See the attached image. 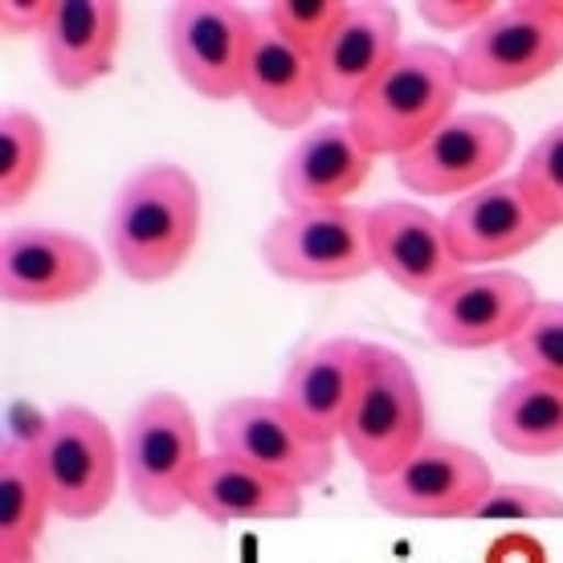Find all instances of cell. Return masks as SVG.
Here are the masks:
<instances>
[{"label":"cell","instance_id":"1","mask_svg":"<svg viewBox=\"0 0 563 563\" xmlns=\"http://www.w3.org/2000/svg\"><path fill=\"white\" fill-rule=\"evenodd\" d=\"M200 238V188L180 164H147L119 188L107 221L114 266L131 282H168Z\"/></svg>","mask_w":563,"mask_h":563},{"label":"cell","instance_id":"2","mask_svg":"<svg viewBox=\"0 0 563 563\" xmlns=\"http://www.w3.org/2000/svg\"><path fill=\"white\" fill-rule=\"evenodd\" d=\"M457 95V62L445 45H405L347 111V128L372 159H400L450 119Z\"/></svg>","mask_w":563,"mask_h":563},{"label":"cell","instance_id":"3","mask_svg":"<svg viewBox=\"0 0 563 563\" xmlns=\"http://www.w3.org/2000/svg\"><path fill=\"white\" fill-rule=\"evenodd\" d=\"M457 82L470 95H507L548 78L563 66V4L560 0H519L498 4L474 33H465Z\"/></svg>","mask_w":563,"mask_h":563},{"label":"cell","instance_id":"4","mask_svg":"<svg viewBox=\"0 0 563 563\" xmlns=\"http://www.w3.org/2000/svg\"><path fill=\"white\" fill-rule=\"evenodd\" d=\"M429 441V417L417 372L393 347L364 343V376L355 396L352 421L343 429V445L352 453L364 478L388 474Z\"/></svg>","mask_w":563,"mask_h":563},{"label":"cell","instance_id":"5","mask_svg":"<svg viewBox=\"0 0 563 563\" xmlns=\"http://www.w3.org/2000/svg\"><path fill=\"white\" fill-rule=\"evenodd\" d=\"M200 429L176 393L140 400L123 429V474L135 507L152 519H172L188 507V482L200 465Z\"/></svg>","mask_w":563,"mask_h":563},{"label":"cell","instance_id":"6","mask_svg":"<svg viewBox=\"0 0 563 563\" xmlns=\"http://www.w3.org/2000/svg\"><path fill=\"white\" fill-rule=\"evenodd\" d=\"M33 441H37L54 515L86 522L111 507L119 470H123V450L114 445L102 417H95L82 405H66L37 429Z\"/></svg>","mask_w":563,"mask_h":563},{"label":"cell","instance_id":"7","mask_svg":"<svg viewBox=\"0 0 563 563\" xmlns=\"http://www.w3.org/2000/svg\"><path fill=\"white\" fill-rule=\"evenodd\" d=\"M262 266L274 278L302 286L364 278L367 269H376L367 241V212L352 205L286 212L262 238Z\"/></svg>","mask_w":563,"mask_h":563},{"label":"cell","instance_id":"8","mask_svg":"<svg viewBox=\"0 0 563 563\" xmlns=\"http://www.w3.org/2000/svg\"><path fill=\"white\" fill-rule=\"evenodd\" d=\"M490 486L494 470L482 453L429 437L409 462L367 478V498L396 519H470Z\"/></svg>","mask_w":563,"mask_h":563},{"label":"cell","instance_id":"9","mask_svg":"<svg viewBox=\"0 0 563 563\" xmlns=\"http://www.w3.org/2000/svg\"><path fill=\"white\" fill-rule=\"evenodd\" d=\"M515 155V128L486 111L450 114L441 128L396 159L400 184L417 197H465L494 184Z\"/></svg>","mask_w":563,"mask_h":563},{"label":"cell","instance_id":"10","mask_svg":"<svg viewBox=\"0 0 563 563\" xmlns=\"http://www.w3.org/2000/svg\"><path fill=\"white\" fill-rule=\"evenodd\" d=\"M212 445L225 457H238L245 465H257L274 478L290 482L307 490L323 482L335 470L331 441L310 437L290 412L278 405V396H241L229 400L225 409L212 417Z\"/></svg>","mask_w":563,"mask_h":563},{"label":"cell","instance_id":"11","mask_svg":"<svg viewBox=\"0 0 563 563\" xmlns=\"http://www.w3.org/2000/svg\"><path fill=\"white\" fill-rule=\"evenodd\" d=\"M536 286L510 269H465L441 295L424 302V331L453 352H482L519 335L536 314Z\"/></svg>","mask_w":563,"mask_h":563},{"label":"cell","instance_id":"12","mask_svg":"<svg viewBox=\"0 0 563 563\" xmlns=\"http://www.w3.org/2000/svg\"><path fill=\"white\" fill-rule=\"evenodd\" d=\"M257 16L225 0H188L168 13V57L209 102L241 99Z\"/></svg>","mask_w":563,"mask_h":563},{"label":"cell","instance_id":"13","mask_svg":"<svg viewBox=\"0 0 563 563\" xmlns=\"http://www.w3.org/2000/svg\"><path fill=\"white\" fill-rule=\"evenodd\" d=\"M102 282V254L78 233L9 229L0 241V295L16 307H57Z\"/></svg>","mask_w":563,"mask_h":563},{"label":"cell","instance_id":"14","mask_svg":"<svg viewBox=\"0 0 563 563\" xmlns=\"http://www.w3.org/2000/svg\"><path fill=\"white\" fill-rule=\"evenodd\" d=\"M367 241L384 278L424 302L465 274L450 250L445 221L409 200H384L367 212Z\"/></svg>","mask_w":563,"mask_h":563},{"label":"cell","instance_id":"15","mask_svg":"<svg viewBox=\"0 0 563 563\" xmlns=\"http://www.w3.org/2000/svg\"><path fill=\"white\" fill-rule=\"evenodd\" d=\"M551 229L527 205L519 180H503V176L457 197V205L445 212V238L462 269L510 262L539 245Z\"/></svg>","mask_w":563,"mask_h":563},{"label":"cell","instance_id":"16","mask_svg":"<svg viewBox=\"0 0 563 563\" xmlns=\"http://www.w3.org/2000/svg\"><path fill=\"white\" fill-rule=\"evenodd\" d=\"M400 49V13L393 4H347L343 21L314 57L319 102L347 114Z\"/></svg>","mask_w":563,"mask_h":563},{"label":"cell","instance_id":"17","mask_svg":"<svg viewBox=\"0 0 563 563\" xmlns=\"http://www.w3.org/2000/svg\"><path fill=\"white\" fill-rule=\"evenodd\" d=\"M360 376H364V343L360 339H323L290 364L278 388V405L310 437L335 441L352 421Z\"/></svg>","mask_w":563,"mask_h":563},{"label":"cell","instance_id":"18","mask_svg":"<svg viewBox=\"0 0 563 563\" xmlns=\"http://www.w3.org/2000/svg\"><path fill=\"white\" fill-rule=\"evenodd\" d=\"M376 168V159L360 147L347 119H331L323 128H310L286 152L278 172V192L286 212H310L347 205Z\"/></svg>","mask_w":563,"mask_h":563},{"label":"cell","instance_id":"19","mask_svg":"<svg viewBox=\"0 0 563 563\" xmlns=\"http://www.w3.org/2000/svg\"><path fill=\"white\" fill-rule=\"evenodd\" d=\"M241 99L266 119L269 128L298 131L307 128L319 102V74L307 54H298L295 45H286L266 25V16H257L254 45H250V62H245V86Z\"/></svg>","mask_w":563,"mask_h":563},{"label":"cell","instance_id":"20","mask_svg":"<svg viewBox=\"0 0 563 563\" xmlns=\"http://www.w3.org/2000/svg\"><path fill=\"white\" fill-rule=\"evenodd\" d=\"M188 507L217 527L254 519H295L302 515V490L238 457L205 453L188 482Z\"/></svg>","mask_w":563,"mask_h":563},{"label":"cell","instance_id":"21","mask_svg":"<svg viewBox=\"0 0 563 563\" xmlns=\"http://www.w3.org/2000/svg\"><path fill=\"white\" fill-rule=\"evenodd\" d=\"M123 9L114 0H57V16L42 37L45 70L62 90H86L114 70Z\"/></svg>","mask_w":563,"mask_h":563},{"label":"cell","instance_id":"22","mask_svg":"<svg viewBox=\"0 0 563 563\" xmlns=\"http://www.w3.org/2000/svg\"><path fill=\"white\" fill-rule=\"evenodd\" d=\"M490 437L519 457L563 453V384L543 376L510 380L490 405Z\"/></svg>","mask_w":563,"mask_h":563},{"label":"cell","instance_id":"23","mask_svg":"<svg viewBox=\"0 0 563 563\" xmlns=\"http://www.w3.org/2000/svg\"><path fill=\"white\" fill-rule=\"evenodd\" d=\"M54 515L45 470L33 437L4 441L0 453V548H37L45 519Z\"/></svg>","mask_w":563,"mask_h":563},{"label":"cell","instance_id":"24","mask_svg":"<svg viewBox=\"0 0 563 563\" xmlns=\"http://www.w3.org/2000/svg\"><path fill=\"white\" fill-rule=\"evenodd\" d=\"M45 172V128L42 119L13 107L0 119V200L16 209L37 188Z\"/></svg>","mask_w":563,"mask_h":563},{"label":"cell","instance_id":"25","mask_svg":"<svg viewBox=\"0 0 563 563\" xmlns=\"http://www.w3.org/2000/svg\"><path fill=\"white\" fill-rule=\"evenodd\" d=\"M519 188L527 205L536 209V217L548 229L563 225V123L548 128L531 143V152L519 168Z\"/></svg>","mask_w":563,"mask_h":563},{"label":"cell","instance_id":"26","mask_svg":"<svg viewBox=\"0 0 563 563\" xmlns=\"http://www.w3.org/2000/svg\"><path fill=\"white\" fill-rule=\"evenodd\" d=\"M507 355L522 376L563 384V302H539L536 314L507 343Z\"/></svg>","mask_w":563,"mask_h":563},{"label":"cell","instance_id":"27","mask_svg":"<svg viewBox=\"0 0 563 563\" xmlns=\"http://www.w3.org/2000/svg\"><path fill=\"white\" fill-rule=\"evenodd\" d=\"M347 4L352 0H278L262 16H266V25L278 33L282 42L295 45L298 54H307L314 62L319 49L327 45V37L343 21Z\"/></svg>","mask_w":563,"mask_h":563},{"label":"cell","instance_id":"28","mask_svg":"<svg viewBox=\"0 0 563 563\" xmlns=\"http://www.w3.org/2000/svg\"><path fill=\"white\" fill-rule=\"evenodd\" d=\"M470 519H498V522H548L563 519V494L531 482H494L490 494L478 503Z\"/></svg>","mask_w":563,"mask_h":563},{"label":"cell","instance_id":"29","mask_svg":"<svg viewBox=\"0 0 563 563\" xmlns=\"http://www.w3.org/2000/svg\"><path fill=\"white\" fill-rule=\"evenodd\" d=\"M494 0H424L417 4V16L441 33H474L486 16H494Z\"/></svg>","mask_w":563,"mask_h":563},{"label":"cell","instance_id":"30","mask_svg":"<svg viewBox=\"0 0 563 563\" xmlns=\"http://www.w3.org/2000/svg\"><path fill=\"white\" fill-rule=\"evenodd\" d=\"M57 16V0H4L0 25L9 37H45Z\"/></svg>","mask_w":563,"mask_h":563},{"label":"cell","instance_id":"31","mask_svg":"<svg viewBox=\"0 0 563 563\" xmlns=\"http://www.w3.org/2000/svg\"><path fill=\"white\" fill-rule=\"evenodd\" d=\"M0 563H37L33 548H0Z\"/></svg>","mask_w":563,"mask_h":563}]
</instances>
